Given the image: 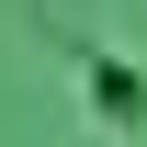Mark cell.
I'll return each instance as SVG.
<instances>
[{
  "label": "cell",
  "mask_w": 147,
  "mask_h": 147,
  "mask_svg": "<svg viewBox=\"0 0 147 147\" xmlns=\"http://www.w3.org/2000/svg\"><path fill=\"white\" fill-rule=\"evenodd\" d=\"M91 113H102V125H136V113H147V79L113 68V57H91Z\"/></svg>",
  "instance_id": "cell-1"
}]
</instances>
